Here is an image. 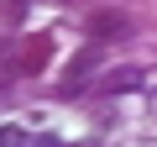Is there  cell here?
Wrapping results in <instances>:
<instances>
[{"mask_svg": "<svg viewBox=\"0 0 157 147\" xmlns=\"http://www.w3.org/2000/svg\"><path fill=\"white\" fill-rule=\"evenodd\" d=\"M141 84H147L141 68H115V74H105L94 89H100V95H121V89H141Z\"/></svg>", "mask_w": 157, "mask_h": 147, "instance_id": "1", "label": "cell"}, {"mask_svg": "<svg viewBox=\"0 0 157 147\" xmlns=\"http://www.w3.org/2000/svg\"><path fill=\"white\" fill-rule=\"evenodd\" d=\"M89 32H94V37H121V32H126V16H121V11H105V16L89 21Z\"/></svg>", "mask_w": 157, "mask_h": 147, "instance_id": "2", "label": "cell"}, {"mask_svg": "<svg viewBox=\"0 0 157 147\" xmlns=\"http://www.w3.org/2000/svg\"><path fill=\"white\" fill-rule=\"evenodd\" d=\"M26 147H63L58 137H37V142H26Z\"/></svg>", "mask_w": 157, "mask_h": 147, "instance_id": "3", "label": "cell"}]
</instances>
